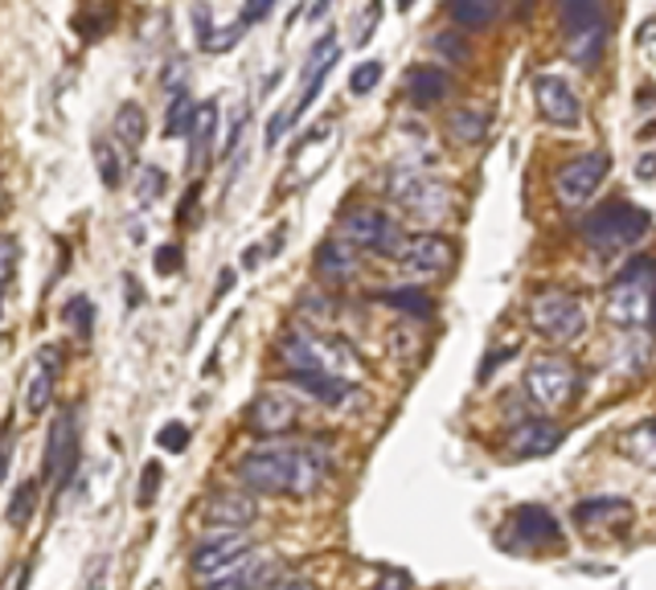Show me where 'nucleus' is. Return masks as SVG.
<instances>
[{
  "instance_id": "obj_1",
  "label": "nucleus",
  "mask_w": 656,
  "mask_h": 590,
  "mask_svg": "<svg viewBox=\"0 0 656 590\" xmlns=\"http://www.w3.org/2000/svg\"><path fill=\"white\" fill-rule=\"evenodd\" d=\"M332 459L320 447H259L238 459V480L259 497H313Z\"/></svg>"
},
{
  "instance_id": "obj_2",
  "label": "nucleus",
  "mask_w": 656,
  "mask_h": 590,
  "mask_svg": "<svg viewBox=\"0 0 656 590\" xmlns=\"http://www.w3.org/2000/svg\"><path fill=\"white\" fill-rule=\"evenodd\" d=\"M275 358L287 365V373H320V377H341V382H353L361 370L358 353L349 344L313 328H287L275 341Z\"/></svg>"
},
{
  "instance_id": "obj_3",
  "label": "nucleus",
  "mask_w": 656,
  "mask_h": 590,
  "mask_svg": "<svg viewBox=\"0 0 656 590\" xmlns=\"http://www.w3.org/2000/svg\"><path fill=\"white\" fill-rule=\"evenodd\" d=\"M608 320L624 332H641L656 320V263L653 259H632L624 275L608 287Z\"/></svg>"
},
{
  "instance_id": "obj_4",
  "label": "nucleus",
  "mask_w": 656,
  "mask_h": 590,
  "mask_svg": "<svg viewBox=\"0 0 656 590\" xmlns=\"http://www.w3.org/2000/svg\"><path fill=\"white\" fill-rule=\"evenodd\" d=\"M558 25H563V42L570 63L583 70H595L608 46V13L595 0H563L558 4Z\"/></svg>"
},
{
  "instance_id": "obj_5",
  "label": "nucleus",
  "mask_w": 656,
  "mask_h": 590,
  "mask_svg": "<svg viewBox=\"0 0 656 590\" xmlns=\"http://www.w3.org/2000/svg\"><path fill=\"white\" fill-rule=\"evenodd\" d=\"M653 230V218L644 214L641 205L632 202H603L591 209V218L583 222V238L603 254L615 250H632L636 242H644Z\"/></svg>"
},
{
  "instance_id": "obj_6",
  "label": "nucleus",
  "mask_w": 656,
  "mask_h": 590,
  "mask_svg": "<svg viewBox=\"0 0 656 590\" xmlns=\"http://www.w3.org/2000/svg\"><path fill=\"white\" fill-rule=\"evenodd\" d=\"M337 238L349 242L353 250H374V254H386V259H398V250L407 242V234L394 226V218L377 205H353L344 209L341 222H337Z\"/></svg>"
},
{
  "instance_id": "obj_7",
  "label": "nucleus",
  "mask_w": 656,
  "mask_h": 590,
  "mask_svg": "<svg viewBox=\"0 0 656 590\" xmlns=\"http://www.w3.org/2000/svg\"><path fill=\"white\" fill-rule=\"evenodd\" d=\"M391 197L422 222H439L448 209H452V193H448V185L436 181V177H427V172L415 169V164H398V169H391Z\"/></svg>"
},
{
  "instance_id": "obj_8",
  "label": "nucleus",
  "mask_w": 656,
  "mask_h": 590,
  "mask_svg": "<svg viewBox=\"0 0 656 590\" xmlns=\"http://www.w3.org/2000/svg\"><path fill=\"white\" fill-rule=\"evenodd\" d=\"M530 325L538 328V337H546V341L570 344L583 337L587 311H583V304H578L570 292H542V295H533V304H530Z\"/></svg>"
},
{
  "instance_id": "obj_9",
  "label": "nucleus",
  "mask_w": 656,
  "mask_h": 590,
  "mask_svg": "<svg viewBox=\"0 0 656 590\" xmlns=\"http://www.w3.org/2000/svg\"><path fill=\"white\" fill-rule=\"evenodd\" d=\"M525 394H530V402L542 406V410H563V406H570L578 394L575 361L538 358L530 370H525Z\"/></svg>"
},
{
  "instance_id": "obj_10",
  "label": "nucleus",
  "mask_w": 656,
  "mask_h": 590,
  "mask_svg": "<svg viewBox=\"0 0 656 590\" xmlns=\"http://www.w3.org/2000/svg\"><path fill=\"white\" fill-rule=\"evenodd\" d=\"M42 472H46L54 492H63L66 484H70V476L79 472V410H75V406H66L63 415L49 422Z\"/></svg>"
},
{
  "instance_id": "obj_11",
  "label": "nucleus",
  "mask_w": 656,
  "mask_h": 590,
  "mask_svg": "<svg viewBox=\"0 0 656 590\" xmlns=\"http://www.w3.org/2000/svg\"><path fill=\"white\" fill-rule=\"evenodd\" d=\"M255 554V542H250L247 533H214V537H205L197 549H193V558H189V570L197 582H218L226 578L230 570H238L242 561Z\"/></svg>"
},
{
  "instance_id": "obj_12",
  "label": "nucleus",
  "mask_w": 656,
  "mask_h": 590,
  "mask_svg": "<svg viewBox=\"0 0 656 590\" xmlns=\"http://www.w3.org/2000/svg\"><path fill=\"white\" fill-rule=\"evenodd\" d=\"M611 172V160L608 152H587V156H575L570 164L558 169L554 177V193H558V202L566 209H578V205H587L599 193V185L608 181Z\"/></svg>"
},
{
  "instance_id": "obj_13",
  "label": "nucleus",
  "mask_w": 656,
  "mask_h": 590,
  "mask_svg": "<svg viewBox=\"0 0 656 590\" xmlns=\"http://www.w3.org/2000/svg\"><path fill=\"white\" fill-rule=\"evenodd\" d=\"M455 263V247L443 238V234H410L403 250H398V266L419 275V280H436V275H448Z\"/></svg>"
},
{
  "instance_id": "obj_14",
  "label": "nucleus",
  "mask_w": 656,
  "mask_h": 590,
  "mask_svg": "<svg viewBox=\"0 0 656 590\" xmlns=\"http://www.w3.org/2000/svg\"><path fill=\"white\" fill-rule=\"evenodd\" d=\"M509 549H550V545H563V529H558V517L542 509V504H521L509 513V537H505Z\"/></svg>"
},
{
  "instance_id": "obj_15",
  "label": "nucleus",
  "mask_w": 656,
  "mask_h": 590,
  "mask_svg": "<svg viewBox=\"0 0 656 590\" xmlns=\"http://www.w3.org/2000/svg\"><path fill=\"white\" fill-rule=\"evenodd\" d=\"M255 517H259L255 497L250 492H235V488H218L202 504V521L210 529H218V533H247L255 525Z\"/></svg>"
},
{
  "instance_id": "obj_16",
  "label": "nucleus",
  "mask_w": 656,
  "mask_h": 590,
  "mask_svg": "<svg viewBox=\"0 0 656 590\" xmlns=\"http://www.w3.org/2000/svg\"><path fill=\"white\" fill-rule=\"evenodd\" d=\"M533 99L542 120L554 127H578L583 124V103H578L575 87L558 75H538L533 78Z\"/></svg>"
},
{
  "instance_id": "obj_17",
  "label": "nucleus",
  "mask_w": 656,
  "mask_h": 590,
  "mask_svg": "<svg viewBox=\"0 0 656 590\" xmlns=\"http://www.w3.org/2000/svg\"><path fill=\"white\" fill-rule=\"evenodd\" d=\"M296 419H299L296 398L283 394V389H263L247 410V427L255 435H283V431L296 427Z\"/></svg>"
},
{
  "instance_id": "obj_18",
  "label": "nucleus",
  "mask_w": 656,
  "mask_h": 590,
  "mask_svg": "<svg viewBox=\"0 0 656 590\" xmlns=\"http://www.w3.org/2000/svg\"><path fill=\"white\" fill-rule=\"evenodd\" d=\"M58 358H63L58 344H42L30 365V373H25V389H21V394H25V415H30V419H37V415H46L49 410L54 382H58Z\"/></svg>"
},
{
  "instance_id": "obj_19",
  "label": "nucleus",
  "mask_w": 656,
  "mask_h": 590,
  "mask_svg": "<svg viewBox=\"0 0 656 590\" xmlns=\"http://www.w3.org/2000/svg\"><path fill=\"white\" fill-rule=\"evenodd\" d=\"M558 443H563V427H554L546 419H521L505 435V451L513 459H542L550 451H558Z\"/></svg>"
},
{
  "instance_id": "obj_20",
  "label": "nucleus",
  "mask_w": 656,
  "mask_h": 590,
  "mask_svg": "<svg viewBox=\"0 0 656 590\" xmlns=\"http://www.w3.org/2000/svg\"><path fill=\"white\" fill-rule=\"evenodd\" d=\"M283 582L280 558H271L267 549H255L238 570H230L226 578L210 582L205 590H275Z\"/></svg>"
},
{
  "instance_id": "obj_21",
  "label": "nucleus",
  "mask_w": 656,
  "mask_h": 590,
  "mask_svg": "<svg viewBox=\"0 0 656 590\" xmlns=\"http://www.w3.org/2000/svg\"><path fill=\"white\" fill-rule=\"evenodd\" d=\"M337 54H341V46H337V37L328 33V37H320L313 46V54H308V63H304V91H299V99L292 103V124H296L304 111L313 107V99L320 94V87H325L328 70H332V63H337Z\"/></svg>"
},
{
  "instance_id": "obj_22",
  "label": "nucleus",
  "mask_w": 656,
  "mask_h": 590,
  "mask_svg": "<svg viewBox=\"0 0 656 590\" xmlns=\"http://www.w3.org/2000/svg\"><path fill=\"white\" fill-rule=\"evenodd\" d=\"M287 386L308 394L313 402L332 406V410H344V406L358 402V386L353 382H341V377H320V373H287Z\"/></svg>"
},
{
  "instance_id": "obj_23",
  "label": "nucleus",
  "mask_w": 656,
  "mask_h": 590,
  "mask_svg": "<svg viewBox=\"0 0 656 590\" xmlns=\"http://www.w3.org/2000/svg\"><path fill=\"white\" fill-rule=\"evenodd\" d=\"M575 525L578 529H620L632 525V504L624 497H591V500H578L575 504Z\"/></svg>"
},
{
  "instance_id": "obj_24",
  "label": "nucleus",
  "mask_w": 656,
  "mask_h": 590,
  "mask_svg": "<svg viewBox=\"0 0 656 590\" xmlns=\"http://www.w3.org/2000/svg\"><path fill=\"white\" fill-rule=\"evenodd\" d=\"M452 94V75L439 66H415L407 75V99L415 107H436Z\"/></svg>"
},
{
  "instance_id": "obj_25",
  "label": "nucleus",
  "mask_w": 656,
  "mask_h": 590,
  "mask_svg": "<svg viewBox=\"0 0 656 590\" xmlns=\"http://www.w3.org/2000/svg\"><path fill=\"white\" fill-rule=\"evenodd\" d=\"M214 140H218V103H197V115L189 127V164L193 169H205Z\"/></svg>"
},
{
  "instance_id": "obj_26",
  "label": "nucleus",
  "mask_w": 656,
  "mask_h": 590,
  "mask_svg": "<svg viewBox=\"0 0 656 590\" xmlns=\"http://www.w3.org/2000/svg\"><path fill=\"white\" fill-rule=\"evenodd\" d=\"M316 271H320L328 283L353 280V275H358V254H353V247H349V242L332 238V242H325V247L316 250Z\"/></svg>"
},
{
  "instance_id": "obj_27",
  "label": "nucleus",
  "mask_w": 656,
  "mask_h": 590,
  "mask_svg": "<svg viewBox=\"0 0 656 590\" xmlns=\"http://www.w3.org/2000/svg\"><path fill=\"white\" fill-rule=\"evenodd\" d=\"M127 160L132 152H124L111 136H99L94 140V169H99V181L103 189H120L127 181Z\"/></svg>"
},
{
  "instance_id": "obj_28",
  "label": "nucleus",
  "mask_w": 656,
  "mask_h": 590,
  "mask_svg": "<svg viewBox=\"0 0 656 590\" xmlns=\"http://www.w3.org/2000/svg\"><path fill=\"white\" fill-rule=\"evenodd\" d=\"M111 140L120 144L124 152H136L144 144V136H148V115H144L140 103H124V107L115 111V120H111Z\"/></svg>"
},
{
  "instance_id": "obj_29",
  "label": "nucleus",
  "mask_w": 656,
  "mask_h": 590,
  "mask_svg": "<svg viewBox=\"0 0 656 590\" xmlns=\"http://www.w3.org/2000/svg\"><path fill=\"white\" fill-rule=\"evenodd\" d=\"M620 447L632 464L641 467H656V419H644L641 427H632L624 439H620Z\"/></svg>"
},
{
  "instance_id": "obj_30",
  "label": "nucleus",
  "mask_w": 656,
  "mask_h": 590,
  "mask_svg": "<svg viewBox=\"0 0 656 590\" xmlns=\"http://www.w3.org/2000/svg\"><path fill=\"white\" fill-rule=\"evenodd\" d=\"M377 299L398 311H407L415 320H431V316H436V299L427 292H419V287H391V292H382Z\"/></svg>"
},
{
  "instance_id": "obj_31",
  "label": "nucleus",
  "mask_w": 656,
  "mask_h": 590,
  "mask_svg": "<svg viewBox=\"0 0 656 590\" xmlns=\"http://www.w3.org/2000/svg\"><path fill=\"white\" fill-rule=\"evenodd\" d=\"M448 16L460 30H485L488 21L497 16V4L493 0H448Z\"/></svg>"
},
{
  "instance_id": "obj_32",
  "label": "nucleus",
  "mask_w": 656,
  "mask_h": 590,
  "mask_svg": "<svg viewBox=\"0 0 656 590\" xmlns=\"http://www.w3.org/2000/svg\"><path fill=\"white\" fill-rule=\"evenodd\" d=\"M193 115H197V103H193L185 91H177L169 99V115H165V136H169V140H177V136H189V127H193Z\"/></svg>"
},
{
  "instance_id": "obj_33",
  "label": "nucleus",
  "mask_w": 656,
  "mask_h": 590,
  "mask_svg": "<svg viewBox=\"0 0 656 590\" xmlns=\"http://www.w3.org/2000/svg\"><path fill=\"white\" fill-rule=\"evenodd\" d=\"M33 509H37V480H25L21 488H16L13 497H9V509H4V521L13 529L30 525Z\"/></svg>"
},
{
  "instance_id": "obj_34",
  "label": "nucleus",
  "mask_w": 656,
  "mask_h": 590,
  "mask_svg": "<svg viewBox=\"0 0 656 590\" xmlns=\"http://www.w3.org/2000/svg\"><path fill=\"white\" fill-rule=\"evenodd\" d=\"M488 132V115H480V111H455L452 115V136L464 144H480Z\"/></svg>"
},
{
  "instance_id": "obj_35",
  "label": "nucleus",
  "mask_w": 656,
  "mask_h": 590,
  "mask_svg": "<svg viewBox=\"0 0 656 590\" xmlns=\"http://www.w3.org/2000/svg\"><path fill=\"white\" fill-rule=\"evenodd\" d=\"M165 185H169V177H165V169H157V164H144L140 169V181H136V202L140 205H152L165 193Z\"/></svg>"
},
{
  "instance_id": "obj_36",
  "label": "nucleus",
  "mask_w": 656,
  "mask_h": 590,
  "mask_svg": "<svg viewBox=\"0 0 656 590\" xmlns=\"http://www.w3.org/2000/svg\"><path fill=\"white\" fill-rule=\"evenodd\" d=\"M63 320H66V325H70V328H75L79 337H91V325H94V308H91V299H87V295H75V299L66 304Z\"/></svg>"
},
{
  "instance_id": "obj_37",
  "label": "nucleus",
  "mask_w": 656,
  "mask_h": 590,
  "mask_svg": "<svg viewBox=\"0 0 656 590\" xmlns=\"http://www.w3.org/2000/svg\"><path fill=\"white\" fill-rule=\"evenodd\" d=\"M377 82H382V63H374V58H370V63H361L358 70L349 75V91H353V94H370Z\"/></svg>"
},
{
  "instance_id": "obj_38",
  "label": "nucleus",
  "mask_w": 656,
  "mask_h": 590,
  "mask_svg": "<svg viewBox=\"0 0 656 590\" xmlns=\"http://www.w3.org/2000/svg\"><path fill=\"white\" fill-rule=\"evenodd\" d=\"M160 476H165V467H160L157 459H152V464H148V467L140 472V497H136V504H140V509H148V504L157 500Z\"/></svg>"
},
{
  "instance_id": "obj_39",
  "label": "nucleus",
  "mask_w": 656,
  "mask_h": 590,
  "mask_svg": "<svg viewBox=\"0 0 656 590\" xmlns=\"http://www.w3.org/2000/svg\"><path fill=\"white\" fill-rule=\"evenodd\" d=\"M16 259H21V247H16V238H9V234H0V287L13 280Z\"/></svg>"
},
{
  "instance_id": "obj_40",
  "label": "nucleus",
  "mask_w": 656,
  "mask_h": 590,
  "mask_svg": "<svg viewBox=\"0 0 656 590\" xmlns=\"http://www.w3.org/2000/svg\"><path fill=\"white\" fill-rule=\"evenodd\" d=\"M157 443L165 451H185L189 447V427L185 422H169V427H160Z\"/></svg>"
},
{
  "instance_id": "obj_41",
  "label": "nucleus",
  "mask_w": 656,
  "mask_h": 590,
  "mask_svg": "<svg viewBox=\"0 0 656 590\" xmlns=\"http://www.w3.org/2000/svg\"><path fill=\"white\" fill-rule=\"evenodd\" d=\"M436 49H443V54H448L452 63H468V58H472V46H468V42H455L452 30L439 33V37H436Z\"/></svg>"
},
{
  "instance_id": "obj_42",
  "label": "nucleus",
  "mask_w": 656,
  "mask_h": 590,
  "mask_svg": "<svg viewBox=\"0 0 656 590\" xmlns=\"http://www.w3.org/2000/svg\"><path fill=\"white\" fill-rule=\"evenodd\" d=\"M157 271L160 275H177V271H181V247H160L157 250Z\"/></svg>"
},
{
  "instance_id": "obj_43",
  "label": "nucleus",
  "mask_w": 656,
  "mask_h": 590,
  "mask_svg": "<svg viewBox=\"0 0 656 590\" xmlns=\"http://www.w3.org/2000/svg\"><path fill=\"white\" fill-rule=\"evenodd\" d=\"M513 353H517V344H505V349H497V353H488L485 365H480V382H488V373L500 370V365H505V358H513Z\"/></svg>"
},
{
  "instance_id": "obj_44",
  "label": "nucleus",
  "mask_w": 656,
  "mask_h": 590,
  "mask_svg": "<svg viewBox=\"0 0 656 590\" xmlns=\"http://www.w3.org/2000/svg\"><path fill=\"white\" fill-rule=\"evenodd\" d=\"M9 459H13V431H0V480L9 476Z\"/></svg>"
},
{
  "instance_id": "obj_45",
  "label": "nucleus",
  "mask_w": 656,
  "mask_h": 590,
  "mask_svg": "<svg viewBox=\"0 0 656 590\" xmlns=\"http://www.w3.org/2000/svg\"><path fill=\"white\" fill-rule=\"evenodd\" d=\"M374 590H410V578L403 570H391V575H382V582Z\"/></svg>"
},
{
  "instance_id": "obj_46",
  "label": "nucleus",
  "mask_w": 656,
  "mask_h": 590,
  "mask_svg": "<svg viewBox=\"0 0 656 590\" xmlns=\"http://www.w3.org/2000/svg\"><path fill=\"white\" fill-rule=\"evenodd\" d=\"M275 590H316V582H308V578H283Z\"/></svg>"
},
{
  "instance_id": "obj_47",
  "label": "nucleus",
  "mask_w": 656,
  "mask_h": 590,
  "mask_svg": "<svg viewBox=\"0 0 656 590\" xmlns=\"http://www.w3.org/2000/svg\"><path fill=\"white\" fill-rule=\"evenodd\" d=\"M0 320H4V295H0Z\"/></svg>"
}]
</instances>
